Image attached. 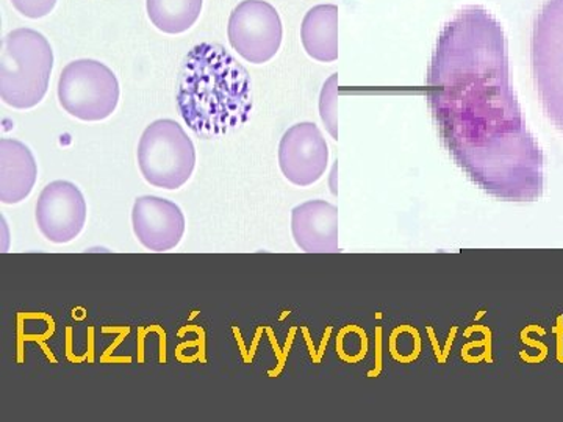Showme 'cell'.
<instances>
[{"label": "cell", "instance_id": "6da1fadb", "mask_svg": "<svg viewBox=\"0 0 563 422\" xmlns=\"http://www.w3.org/2000/svg\"><path fill=\"white\" fill-rule=\"evenodd\" d=\"M426 101L444 149L479 190L506 202L542 198L543 152L521 114L506 35L490 11L466 5L443 25Z\"/></svg>", "mask_w": 563, "mask_h": 422}, {"label": "cell", "instance_id": "7a4b0ae2", "mask_svg": "<svg viewBox=\"0 0 563 422\" xmlns=\"http://www.w3.org/2000/svg\"><path fill=\"white\" fill-rule=\"evenodd\" d=\"M176 101L181 120L199 138H221L250 120V73L221 44H196L181 62Z\"/></svg>", "mask_w": 563, "mask_h": 422}, {"label": "cell", "instance_id": "3957f363", "mask_svg": "<svg viewBox=\"0 0 563 422\" xmlns=\"http://www.w3.org/2000/svg\"><path fill=\"white\" fill-rule=\"evenodd\" d=\"M54 51L46 36L33 29H14L2 40L0 99L14 110H31L49 90Z\"/></svg>", "mask_w": 563, "mask_h": 422}, {"label": "cell", "instance_id": "277c9868", "mask_svg": "<svg viewBox=\"0 0 563 422\" xmlns=\"http://www.w3.org/2000/svg\"><path fill=\"white\" fill-rule=\"evenodd\" d=\"M531 66L544 113L563 133V0H544L533 20Z\"/></svg>", "mask_w": 563, "mask_h": 422}, {"label": "cell", "instance_id": "5b68a950", "mask_svg": "<svg viewBox=\"0 0 563 422\" xmlns=\"http://www.w3.org/2000/svg\"><path fill=\"white\" fill-rule=\"evenodd\" d=\"M143 179L162 190H179L196 166L195 144L179 122L157 120L144 129L136 151Z\"/></svg>", "mask_w": 563, "mask_h": 422}, {"label": "cell", "instance_id": "8992f818", "mask_svg": "<svg viewBox=\"0 0 563 422\" xmlns=\"http://www.w3.org/2000/svg\"><path fill=\"white\" fill-rule=\"evenodd\" d=\"M57 96L63 110L76 120L106 121L120 103V81L103 63L80 58L63 68Z\"/></svg>", "mask_w": 563, "mask_h": 422}, {"label": "cell", "instance_id": "52a82bcc", "mask_svg": "<svg viewBox=\"0 0 563 422\" xmlns=\"http://www.w3.org/2000/svg\"><path fill=\"white\" fill-rule=\"evenodd\" d=\"M284 27L277 10L266 0H243L229 18L228 38L232 49L252 65L276 57Z\"/></svg>", "mask_w": 563, "mask_h": 422}, {"label": "cell", "instance_id": "ba28073f", "mask_svg": "<svg viewBox=\"0 0 563 422\" xmlns=\"http://www.w3.org/2000/svg\"><path fill=\"white\" fill-rule=\"evenodd\" d=\"M88 209L84 192L68 180H55L41 191L35 207L38 231L51 243L74 242L87 224Z\"/></svg>", "mask_w": 563, "mask_h": 422}, {"label": "cell", "instance_id": "9c48e42d", "mask_svg": "<svg viewBox=\"0 0 563 422\" xmlns=\"http://www.w3.org/2000/svg\"><path fill=\"white\" fill-rule=\"evenodd\" d=\"M329 146L314 122H299L282 136L279 166L285 179L299 188L312 187L324 176Z\"/></svg>", "mask_w": 563, "mask_h": 422}, {"label": "cell", "instance_id": "30bf717a", "mask_svg": "<svg viewBox=\"0 0 563 422\" xmlns=\"http://www.w3.org/2000/svg\"><path fill=\"white\" fill-rule=\"evenodd\" d=\"M184 211L177 203L158 196H141L133 203L132 227L144 249L169 252L185 235Z\"/></svg>", "mask_w": 563, "mask_h": 422}, {"label": "cell", "instance_id": "8fae6325", "mask_svg": "<svg viewBox=\"0 0 563 422\" xmlns=\"http://www.w3.org/2000/svg\"><path fill=\"white\" fill-rule=\"evenodd\" d=\"M291 233L299 249L309 254L340 252L339 210L321 199L303 202L291 211Z\"/></svg>", "mask_w": 563, "mask_h": 422}, {"label": "cell", "instance_id": "7c38bea8", "mask_svg": "<svg viewBox=\"0 0 563 422\" xmlns=\"http://www.w3.org/2000/svg\"><path fill=\"white\" fill-rule=\"evenodd\" d=\"M38 166L31 147L18 140H0V202L16 206L31 196Z\"/></svg>", "mask_w": 563, "mask_h": 422}, {"label": "cell", "instance_id": "4fadbf2b", "mask_svg": "<svg viewBox=\"0 0 563 422\" xmlns=\"http://www.w3.org/2000/svg\"><path fill=\"white\" fill-rule=\"evenodd\" d=\"M301 43L313 60H339V7L321 3L307 11L301 24Z\"/></svg>", "mask_w": 563, "mask_h": 422}, {"label": "cell", "instance_id": "5bb4252c", "mask_svg": "<svg viewBox=\"0 0 563 422\" xmlns=\"http://www.w3.org/2000/svg\"><path fill=\"white\" fill-rule=\"evenodd\" d=\"M203 0H146L147 18L166 35L190 31L202 13Z\"/></svg>", "mask_w": 563, "mask_h": 422}, {"label": "cell", "instance_id": "9a60e30c", "mask_svg": "<svg viewBox=\"0 0 563 422\" xmlns=\"http://www.w3.org/2000/svg\"><path fill=\"white\" fill-rule=\"evenodd\" d=\"M320 116L325 131L333 140H339V74H332L322 85L320 92Z\"/></svg>", "mask_w": 563, "mask_h": 422}, {"label": "cell", "instance_id": "2e32d148", "mask_svg": "<svg viewBox=\"0 0 563 422\" xmlns=\"http://www.w3.org/2000/svg\"><path fill=\"white\" fill-rule=\"evenodd\" d=\"M10 2L21 16L29 18V20H41V18L49 16L58 0H10Z\"/></svg>", "mask_w": 563, "mask_h": 422}]
</instances>
